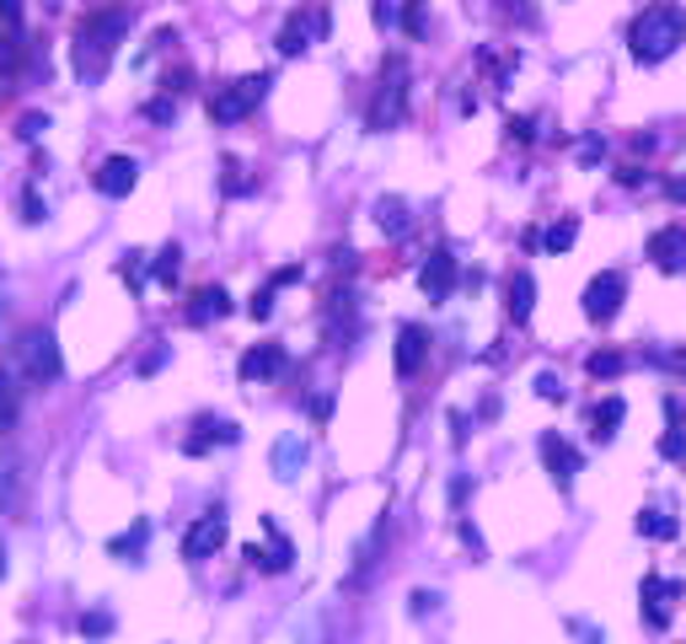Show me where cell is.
Here are the masks:
<instances>
[{
    "mask_svg": "<svg viewBox=\"0 0 686 644\" xmlns=\"http://www.w3.org/2000/svg\"><path fill=\"white\" fill-rule=\"evenodd\" d=\"M129 16H134L129 5H97V11L81 16V27H75V70L86 81H103V70L113 64L119 38L129 33Z\"/></svg>",
    "mask_w": 686,
    "mask_h": 644,
    "instance_id": "cell-1",
    "label": "cell"
},
{
    "mask_svg": "<svg viewBox=\"0 0 686 644\" xmlns=\"http://www.w3.org/2000/svg\"><path fill=\"white\" fill-rule=\"evenodd\" d=\"M682 44H686V11L676 5V0H654V5H643V11L633 16V27H627V49H633V60L638 64L671 60Z\"/></svg>",
    "mask_w": 686,
    "mask_h": 644,
    "instance_id": "cell-2",
    "label": "cell"
},
{
    "mask_svg": "<svg viewBox=\"0 0 686 644\" xmlns=\"http://www.w3.org/2000/svg\"><path fill=\"white\" fill-rule=\"evenodd\" d=\"M402 114H408V60H402V55H386L381 81H375V97H371V108H365V124H371L375 134H386V129L402 124Z\"/></svg>",
    "mask_w": 686,
    "mask_h": 644,
    "instance_id": "cell-3",
    "label": "cell"
},
{
    "mask_svg": "<svg viewBox=\"0 0 686 644\" xmlns=\"http://www.w3.org/2000/svg\"><path fill=\"white\" fill-rule=\"evenodd\" d=\"M268 86H274V81H268L263 70H257V75H242V81L215 86V92H209V119H215V124H242L252 108L268 97Z\"/></svg>",
    "mask_w": 686,
    "mask_h": 644,
    "instance_id": "cell-4",
    "label": "cell"
},
{
    "mask_svg": "<svg viewBox=\"0 0 686 644\" xmlns=\"http://www.w3.org/2000/svg\"><path fill=\"white\" fill-rule=\"evenodd\" d=\"M16 366H22V377L27 382H60L64 360H60V344H55V333L49 327H22V338H16Z\"/></svg>",
    "mask_w": 686,
    "mask_h": 644,
    "instance_id": "cell-5",
    "label": "cell"
},
{
    "mask_svg": "<svg viewBox=\"0 0 686 644\" xmlns=\"http://www.w3.org/2000/svg\"><path fill=\"white\" fill-rule=\"evenodd\" d=\"M638 596H643V629L665 634V629H671V612L682 607L686 585H682V580H665V575H643Z\"/></svg>",
    "mask_w": 686,
    "mask_h": 644,
    "instance_id": "cell-6",
    "label": "cell"
},
{
    "mask_svg": "<svg viewBox=\"0 0 686 644\" xmlns=\"http://www.w3.org/2000/svg\"><path fill=\"white\" fill-rule=\"evenodd\" d=\"M623 301H627V274H617V269H601L585 285V318L590 322H612L623 312Z\"/></svg>",
    "mask_w": 686,
    "mask_h": 644,
    "instance_id": "cell-7",
    "label": "cell"
},
{
    "mask_svg": "<svg viewBox=\"0 0 686 644\" xmlns=\"http://www.w3.org/2000/svg\"><path fill=\"white\" fill-rule=\"evenodd\" d=\"M263 532H268V548L248 542V548H242V559H248L252 570H263V575H285V570L296 564V548H290V537L274 526V515H263Z\"/></svg>",
    "mask_w": 686,
    "mask_h": 644,
    "instance_id": "cell-8",
    "label": "cell"
},
{
    "mask_svg": "<svg viewBox=\"0 0 686 644\" xmlns=\"http://www.w3.org/2000/svg\"><path fill=\"white\" fill-rule=\"evenodd\" d=\"M220 548H226V515L220 511L198 515V521L183 532V559L188 564H198V559H209V553H220Z\"/></svg>",
    "mask_w": 686,
    "mask_h": 644,
    "instance_id": "cell-9",
    "label": "cell"
},
{
    "mask_svg": "<svg viewBox=\"0 0 686 644\" xmlns=\"http://www.w3.org/2000/svg\"><path fill=\"white\" fill-rule=\"evenodd\" d=\"M430 360V327H419V322H402L397 327V349H392V366H397V377L408 382V377H419V366Z\"/></svg>",
    "mask_w": 686,
    "mask_h": 644,
    "instance_id": "cell-10",
    "label": "cell"
},
{
    "mask_svg": "<svg viewBox=\"0 0 686 644\" xmlns=\"http://www.w3.org/2000/svg\"><path fill=\"white\" fill-rule=\"evenodd\" d=\"M537 451H542V467L553 473V484H558V489H568V484H574V473L585 467V456H579V451L568 446V441H563L558 430H542V441H537Z\"/></svg>",
    "mask_w": 686,
    "mask_h": 644,
    "instance_id": "cell-11",
    "label": "cell"
},
{
    "mask_svg": "<svg viewBox=\"0 0 686 644\" xmlns=\"http://www.w3.org/2000/svg\"><path fill=\"white\" fill-rule=\"evenodd\" d=\"M242 441V425H231V419H215V414H198L193 419V436L183 441L188 456H204L209 446H237Z\"/></svg>",
    "mask_w": 686,
    "mask_h": 644,
    "instance_id": "cell-12",
    "label": "cell"
},
{
    "mask_svg": "<svg viewBox=\"0 0 686 644\" xmlns=\"http://www.w3.org/2000/svg\"><path fill=\"white\" fill-rule=\"evenodd\" d=\"M456 274H461L456 253H450V248H435V253L424 258V269H419V285H424L430 301H445V296L456 290Z\"/></svg>",
    "mask_w": 686,
    "mask_h": 644,
    "instance_id": "cell-13",
    "label": "cell"
},
{
    "mask_svg": "<svg viewBox=\"0 0 686 644\" xmlns=\"http://www.w3.org/2000/svg\"><path fill=\"white\" fill-rule=\"evenodd\" d=\"M316 33H327V11H296L285 27H279V55H306V44H312Z\"/></svg>",
    "mask_w": 686,
    "mask_h": 644,
    "instance_id": "cell-14",
    "label": "cell"
},
{
    "mask_svg": "<svg viewBox=\"0 0 686 644\" xmlns=\"http://www.w3.org/2000/svg\"><path fill=\"white\" fill-rule=\"evenodd\" d=\"M285 366H290L285 344H252L237 371H242V382H274V377H285Z\"/></svg>",
    "mask_w": 686,
    "mask_h": 644,
    "instance_id": "cell-15",
    "label": "cell"
},
{
    "mask_svg": "<svg viewBox=\"0 0 686 644\" xmlns=\"http://www.w3.org/2000/svg\"><path fill=\"white\" fill-rule=\"evenodd\" d=\"M649 258H654V269H665V274H686V226H660V231L649 237Z\"/></svg>",
    "mask_w": 686,
    "mask_h": 644,
    "instance_id": "cell-16",
    "label": "cell"
},
{
    "mask_svg": "<svg viewBox=\"0 0 686 644\" xmlns=\"http://www.w3.org/2000/svg\"><path fill=\"white\" fill-rule=\"evenodd\" d=\"M134 178H140V162H134V156H108V162L97 167L92 183H97L103 199H124V193L134 189Z\"/></svg>",
    "mask_w": 686,
    "mask_h": 644,
    "instance_id": "cell-17",
    "label": "cell"
},
{
    "mask_svg": "<svg viewBox=\"0 0 686 644\" xmlns=\"http://www.w3.org/2000/svg\"><path fill=\"white\" fill-rule=\"evenodd\" d=\"M504 312H509V322H526L537 312V279H531L526 269L509 274V285H504Z\"/></svg>",
    "mask_w": 686,
    "mask_h": 644,
    "instance_id": "cell-18",
    "label": "cell"
},
{
    "mask_svg": "<svg viewBox=\"0 0 686 644\" xmlns=\"http://www.w3.org/2000/svg\"><path fill=\"white\" fill-rule=\"evenodd\" d=\"M231 312V296H226V285H204L193 301L183 307V318L193 322V327H204V322H215V318H226Z\"/></svg>",
    "mask_w": 686,
    "mask_h": 644,
    "instance_id": "cell-19",
    "label": "cell"
},
{
    "mask_svg": "<svg viewBox=\"0 0 686 644\" xmlns=\"http://www.w3.org/2000/svg\"><path fill=\"white\" fill-rule=\"evenodd\" d=\"M27 60H33L27 33H22V27H0V75H22Z\"/></svg>",
    "mask_w": 686,
    "mask_h": 644,
    "instance_id": "cell-20",
    "label": "cell"
},
{
    "mask_svg": "<svg viewBox=\"0 0 686 644\" xmlns=\"http://www.w3.org/2000/svg\"><path fill=\"white\" fill-rule=\"evenodd\" d=\"M375 226H381L386 237H408V231H413V215H408V204H402L397 193H386V199H375Z\"/></svg>",
    "mask_w": 686,
    "mask_h": 644,
    "instance_id": "cell-21",
    "label": "cell"
},
{
    "mask_svg": "<svg viewBox=\"0 0 686 644\" xmlns=\"http://www.w3.org/2000/svg\"><path fill=\"white\" fill-rule=\"evenodd\" d=\"M301 467H306V441H301V436H279V441H274V473H279V478H296Z\"/></svg>",
    "mask_w": 686,
    "mask_h": 644,
    "instance_id": "cell-22",
    "label": "cell"
},
{
    "mask_svg": "<svg viewBox=\"0 0 686 644\" xmlns=\"http://www.w3.org/2000/svg\"><path fill=\"white\" fill-rule=\"evenodd\" d=\"M623 419H627V397H601V403H595V414H590V425H595V441H612Z\"/></svg>",
    "mask_w": 686,
    "mask_h": 644,
    "instance_id": "cell-23",
    "label": "cell"
},
{
    "mask_svg": "<svg viewBox=\"0 0 686 644\" xmlns=\"http://www.w3.org/2000/svg\"><path fill=\"white\" fill-rule=\"evenodd\" d=\"M638 532H643V537H654V542H671V537L682 532V521L649 505V511H638Z\"/></svg>",
    "mask_w": 686,
    "mask_h": 644,
    "instance_id": "cell-24",
    "label": "cell"
},
{
    "mask_svg": "<svg viewBox=\"0 0 686 644\" xmlns=\"http://www.w3.org/2000/svg\"><path fill=\"white\" fill-rule=\"evenodd\" d=\"M585 371H590L595 382H612V377H623L627 371V355L623 349H595V355L585 360Z\"/></svg>",
    "mask_w": 686,
    "mask_h": 644,
    "instance_id": "cell-25",
    "label": "cell"
},
{
    "mask_svg": "<svg viewBox=\"0 0 686 644\" xmlns=\"http://www.w3.org/2000/svg\"><path fill=\"white\" fill-rule=\"evenodd\" d=\"M16 414H22V386H16L11 371H0V430H11Z\"/></svg>",
    "mask_w": 686,
    "mask_h": 644,
    "instance_id": "cell-26",
    "label": "cell"
},
{
    "mask_svg": "<svg viewBox=\"0 0 686 644\" xmlns=\"http://www.w3.org/2000/svg\"><path fill=\"white\" fill-rule=\"evenodd\" d=\"M145 537H151V521H134L124 537H113V542H108V553H113V559H140Z\"/></svg>",
    "mask_w": 686,
    "mask_h": 644,
    "instance_id": "cell-27",
    "label": "cell"
},
{
    "mask_svg": "<svg viewBox=\"0 0 686 644\" xmlns=\"http://www.w3.org/2000/svg\"><path fill=\"white\" fill-rule=\"evenodd\" d=\"M151 274H156L161 285H178V274H183V248H178V242H167V248L156 253V263H151Z\"/></svg>",
    "mask_w": 686,
    "mask_h": 644,
    "instance_id": "cell-28",
    "label": "cell"
},
{
    "mask_svg": "<svg viewBox=\"0 0 686 644\" xmlns=\"http://www.w3.org/2000/svg\"><path fill=\"white\" fill-rule=\"evenodd\" d=\"M574 237H579V220H553V226L542 231V248H547V253H568Z\"/></svg>",
    "mask_w": 686,
    "mask_h": 644,
    "instance_id": "cell-29",
    "label": "cell"
},
{
    "mask_svg": "<svg viewBox=\"0 0 686 644\" xmlns=\"http://www.w3.org/2000/svg\"><path fill=\"white\" fill-rule=\"evenodd\" d=\"M145 119H151V124H172V119H178V97H172V92L151 97V103H145Z\"/></svg>",
    "mask_w": 686,
    "mask_h": 644,
    "instance_id": "cell-30",
    "label": "cell"
},
{
    "mask_svg": "<svg viewBox=\"0 0 686 644\" xmlns=\"http://www.w3.org/2000/svg\"><path fill=\"white\" fill-rule=\"evenodd\" d=\"M424 5H430V0H402V16H397V22H402L408 38H424Z\"/></svg>",
    "mask_w": 686,
    "mask_h": 644,
    "instance_id": "cell-31",
    "label": "cell"
},
{
    "mask_svg": "<svg viewBox=\"0 0 686 644\" xmlns=\"http://www.w3.org/2000/svg\"><path fill=\"white\" fill-rule=\"evenodd\" d=\"M220 172H226V178H220V189L231 193V199L252 189V178H242V162H237V156H226V162H220Z\"/></svg>",
    "mask_w": 686,
    "mask_h": 644,
    "instance_id": "cell-32",
    "label": "cell"
},
{
    "mask_svg": "<svg viewBox=\"0 0 686 644\" xmlns=\"http://www.w3.org/2000/svg\"><path fill=\"white\" fill-rule=\"evenodd\" d=\"M660 456H671V462H686V425H671V430L660 436Z\"/></svg>",
    "mask_w": 686,
    "mask_h": 644,
    "instance_id": "cell-33",
    "label": "cell"
},
{
    "mask_svg": "<svg viewBox=\"0 0 686 644\" xmlns=\"http://www.w3.org/2000/svg\"><path fill=\"white\" fill-rule=\"evenodd\" d=\"M81 634H86V640H108V634H113V618H108V612H81Z\"/></svg>",
    "mask_w": 686,
    "mask_h": 644,
    "instance_id": "cell-34",
    "label": "cell"
},
{
    "mask_svg": "<svg viewBox=\"0 0 686 644\" xmlns=\"http://www.w3.org/2000/svg\"><path fill=\"white\" fill-rule=\"evenodd\" d=\"M44 215H49V204L38 199V189H22V220H27V226H38Z\"/></svg>",
    "mask_w": 686,
    "mask_h": 644,
    "instance_id": "cell-35",
    "label": "cell"
},
{
    "mask_svg": "<svg viewBox=\"0 0 686 644\" xmlns=\"http://www.w3.org/2000/svg\"><path fill=\"white\" fill-rule=\"evenodd\" d=\"M574 156H579V167H595V162L606 156V140H601V134H590V140H579V151H574Z\"/></svg>",
    "mask_w": 686,
    "mask_h": 644,
    "instance_id": "cell-36",
    "label": "cell"
},
{
    "mask_svg": "<svg viewBox=\"0 0 686 644\" xmlns=\"http://www.w3.org/2000/svg\"><path fill=\"white\" fill-rule=\"evenodd\" d=\"M494 5H500V11H504V16H509V22H526V27L537 22V11H531V0H494Z\"/></svg>",
    "mask_w": 686,
    "mask_h": 644,
    "instance_id": "cell-37",
    "label": "cell"
},
{
    "mask_svg": "<svg viewBox=\"0 0 686 644\" xmlns=\"http://www.w3.org/2000/svg\"><path fill=\"white\" fill-rule=\"evenodd\" d=\"M188 86H193V70H183V64H178V70H167V75H161V92H172V97H183Z\"/></svg>",
    "mask_w": 686,
    "mask_h": 644,
    "instance_id": "cell-38",
    "label": "cell"
},
{
    "mask_svg": "<svg viewBox=\"0 0 686 644\" xmlns=\"http://www.w3.org/2000/svg\"><path fill=\"white\" fill-rule=\"evenodd\" d=\"M248 312H252L257 322H268V318H274V285H263V290L252 296V301H248Z\"/></svg>",
    "mask_w": 686,
    "mask_h": 644,
    "instance_id": "cell-39",
    "label": "cell"
},
{
    "mask_svg": "<svg viewBox=\"0 0 686 644\" xmlns=\"http://www.w3.org/2000/svg\"><path fill=\"white\" fill-rule=\"evenodd\" d=\"M537 397H547V403H563V382L553 371H537Z\"/></svg>",
    "mask_w": 686,
    "mask_h": 644,
    "instance_id": "cell-40",
    "label": "cell"
},
{
    "mask_svg": "<svg viewBox=\"0 0 686 644\" xmlns=\"http://www.w3.org/2000/svg\"><path fill=\"white\" fill-rule=\"evenodd\" d=\"M44 129H49V119H44V114H27V119H22V129H16V134H22V140H38Z\"/></svg>",
    "mask_w": 686,
    "mask_h": 644,
    "instance_id": "cell-41",
    "label": "cell"
},
{
    "mask_svg": "<svg viewBox=\"0 0 686 644\" xmlns=\"http://www.w3.org/2000/svg\"><path fill=\"white\" fill-rule=\"evenodd\" d=\"M0 27H22V0H0Z\"/></svg>",
    "mask_w": 686,
    "mask_h": 644,
    "instance_id": "cell-42",
    "label": "cell"
},
{
    "mask_svg": "<svg viewBox=\"0 0 686 644\" xmlns=\"http://www.w3.org/2000/svg\"><path fill=\"white\" fill-rule=\"evenodd\" d=\"M296 279H301V263H285V269H274V279H268V285L279 290V285H296Z\"/></svg>",
    "mask_w": 686,
    "mask_h": 644,
    "instance_id": "cell-43",
    "label": "cell"
},
{
    "mask_svg": "<svg viewBox=\"0 0 686 644\" xmlns=\"http://www.w3.org/2000/svg\"><path fill=\"white\" fill-rule=\"evenodd\" d=\"M408 601H413V612H419V618H424V612H435V591H413V596H408Z\"/></svg>",
    "mask_w": 686,
    "mask_h": 644,
    "instance_id": "cell-44",
    "label": "cell"
},
{
    "mask_svg": "<svg viewBox=\"0 0 686 644\" xmlns=\"http://www.w3.org/2000/svg\"><path fill=\"white\" fill-rule=\"evenodd\" d=\"M612 178H617V183H623V189H638V183H643V167H617V172H612Z\"/></svg>",
    "mask_w": 686,
    "mask_h": 644,
    "instance_id": "cell-45",
    "label": "cell"
},
{
    "mask_svg": "<svg viewBox=\"0 0 686 644\" xmlns=\"http://www.w3.org/2000/svg\"><path fill=\"white\" fill-rule=\"evenodd\" d=\"M509 134L526 145V140H537V124H531V119H509Z\"/></svg>",
    "mask_w": 686,
    "mask_h": 644,
    "instance_id": "cell-46",
    "label": "cell"
},
{
    "mask_svg": "<svg viewBox=\"0 0 686 644\" xmlns=\"http://www.w3.org/2000/svg\"><path fill=\"white\" fill-rule=\"evenodd\" d=\"M312 419H316V425H327V419H333V397H312Z\"/></svg>",
    "mask_w": 686,
    "mask_h": 644,
    "instance_id": "cell-47",
    "label": "cell"
},
{
    "mask_svg": "<svg viewBox=\"0 0 686 644\" xmlns=\"http://www.w3.org/2000/svg\"><path fill=\"white\" fill-rule=\"evenodd\" d=\"M568 629H574V634H579V640H585V644H601V629H590V623H579V618H574Z\"/></svg>",
    "mask_w": 686,
    "mask_h": 644,
    "instance_id": "cell-48",
    "label": "cell"
},
{
    "mask_svg": "<svg viewBox=\"0 0 686 644\" xmlns=\"http://www.w3.org/2000/svg\"><path fill=\"white\" fill-rule=\"evenodd\" d=\"M665 199H676V204H686V178H665Z\"/></svg>",
    "mask_w": 686,
    "mask_h": 644,
    "instance_id": "cell-49",
    "label": "cell"
},
{
    "mask_svg": "<svg viewBox=\"0 0 686 644\" xmlns=\"http://www.w3.org/2000/svg\"><path fill=\"white\" fill-rule=\"evenodd\" d=\"M450 441H456V446L467 441V414H450Z\"/></svg>",
    "mask_w": 686,
    "mask_h": 644,
    "instance_id": "cell-50",
    "label": "cell"
},
{
    "mask_svg": "<svg viewBox=\"0 0 686 644\" xmlns=\"http://www.w3.org/2000/svg\"><path fill=\"white\" fill-rule=\"evenodd\" d=\"M0 575H5V542H0Z\"/></svg>",
    "mask_w": 686,
    "mask_h": 644,
    "instance_id": "cell-51",
    "label": "cell"
}]
</instances>
